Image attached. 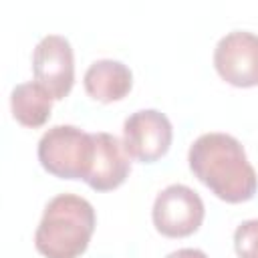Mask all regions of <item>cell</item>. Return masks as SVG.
I'll return each mask as SVG.
<instances>
[{"label":"cell","mask_w":258,"mask_h":258,"mask_svg":"<svg viewBox=\"0 0 258 258\" xmlns=\"http://www.w3.org/2000/svg\"><path fill=\"white\" fill-rule=\"evenodd\" d=\"M83 85L91 99L101 103H113L129 95L133 87V73L121 60L101 58L89 64L83 77Z\"/></svg>","instance_id":"obj_9"},{"label":"cell","mask_w":258,"mask_h":258,"mask_svg":"<svg viewBox=\"0 0 258 258\" xmlns=\"http://www.w3.org/2000/svg\"><path fill=\"white\" fill-rule=\"evenodd\" d=\"M238 258H258V218L242 222L234 232Z\"/></svg>","instance_id":"obj_11"},{"label":"cell","mask_w":258,"mask_h":258,"mask_svg":"<svg viewBox=\"0 0 258 258\" xmlns=\"http://www.w3.org/2000/svg\"><path fill=\"white\" fill-rule=\"evenodd\" d=\"M52 97L50 93L36 81L20 83L10 93V109L12 117L30 129L42 127L52 111Z\"/></svg>","instance_id":"obj_10"},{"label":"cell","mask_w":258,"mask_h":258,"mask_svg":"<svg viewBox=\"0 0 258 258\" xmlns=\"http://www.w3.org/2000/svg\"><path fill=\"white\" fill-rule=\"evenodd\" d=\"M97 216L89 200L58 194L44 206L34 232V246L44 258H79L89 248Z\"/></svg>","instance_id":"obj_2"},{"label":"cell","mask_w":258,"mask_h":258,"mask_svg":"<svg viewBox=\"0 0 258 258\" xmlns=\"http://www.w3.org/2000/svg\"><path fill=\"white\" fill-rule=\"evenodd\" d=\"M204 216L206 208L200 194L183 183H171L161 189L151 210L155 230L167 238L191 236L202 226Z\"/></svg>","instance_id":"obj_4"},{"label":"cell","mask_w":258,"mask_h":258,"mask_svg":"<svg viewBox=\"0 0 258 258\" xmlns=\"http://www.w3.org/2000/svg\"><path fill=\"white\" fill-rule=\"evenodd\" d=\"M165 258H208V254L200 248H179L169 252Z\"/></svg>","instance_id":"obj_12"},{"label":"cell","mask_w":258,"mask_h":258,"mask_svg":"<svg viewBox=\"0 0 258 258\" xmlns=\"http://www.w3.org/2000/svg\"><path fill=\"white\" fill-rule=\"evenodd\" d=\"M173 127L165 113L157 109H139L123 123V145L127 153L141 163H155L171 145Z\"/></svg>","instance_id":"obj_5"},{"label":"cell","mask_w":258,"mask_h":258,"mask_svg":"<svg viewBox=\"0 0 258 258\" xmlns=\"http://www.w3.org/2000/svg\"><path fill=\"white\" fill-rule=\"evenodd\" d=\"M34 81L40 83L54 101H62L75 85V56L71 42L60 34H46L32 52Z\"/></svg>","instance_id":"obj_6"},{"label":"cell","mask_w":258,"mask_h":258,"mask_svg":"<svg viewBox=\"0 0 258 258\" xmlns=\"http://www.w3.org/2000/svg\"><path fill=\"white\" fill-rule=\"evenodd\" d=\"M187 163L191 173L220 200L242 204L254 198L258 177L246 157L242 143L228 133H204L189 151Z\"/></svg>","instance_id":"obj_1"},{"label":"cell","mask_w":258,"mask_h":258,"mask_svg":"<svg viewBox=\"0 0 258 258\" xmlns=\"http://www.w3.org/2000/svg\"><path fill=\"white\" fill-rule=\"evenodd\" d=\"M93 141L95 155L85 183L95 191H111L127 179L131 171V155L127 153L123 141L113 133H93Z\"/></svg>","instance_id":"obj_8"},{"label":"cell","mask_w":258,"mask_h":258,"mask_svg":"<svg viewBox=\"0 0 258 258\" xmlns=\"http://www.w3.org/2000/svg\"><path fill=\"white\" fill-rule=\"evenodd\" d=\"M214 67L232 87L248 89L258 85V34L232 30L214 48Z\"/></svg>","instance_id":"obj_7"},{"label":"cell","mask_w":258,"mask_h":258,"mask_svg":"<svg viewBox=\"0 0 258 258\" xmlns=\"http://www.w3.org/2000/svg\"><path fill=\"white\" fill-rule=\"evenodd\" d=\"M40 165L60 179H87L93 165L95 141L75 125H54L42 133L36 149Z\"/></svg>","instance_id":"obj_3"}]
</instances>
